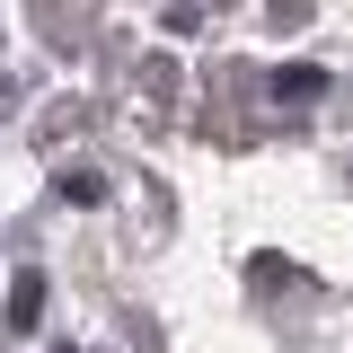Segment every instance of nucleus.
Returning a JSON list of instances; mask_svg holds the SVG:
<instances>
[{"label": "nucleus", "instance_id": "4", "mask_svg": "<svg viewBox=\"0 0 353 353\" xmlns=\"http://www.w3.org/2000/svg\"><path fill=\"white\" fill-rule=\"evenodd\" d=\"M62 353H71V345H62Z\"/></svg>", "mask_w": 353, "mask_h": 353}, {"label": "nucleus", "instance_id": "1", "mask_svg": "<svg viewBox=\"0 0 353 353\" xmlns=\"http://www.w3.org/2000/svg\"><path fill=\"white\" fill-rule=\"evenodd\" d=\"M36 309H44V274H18V283H9V318H0V327H18V336H27V327H36Z\"/></svg>", "mask_w": 353, "mask_h": 353}, {"label": "nucleus", "instance_id": "3", "mask_svg": "<svg viewBox=\"0 0 353 353\" xmlns=\"http://www.w3.org/2000/svg\"><path fill=\"white\" fill-rule=\"evenodd\" d=\"M97 194H106V185H97L88 168H71V176H62V203H97Z\"/></svg>", "mask_w": 353, "mask_h": 353}, {"label": "nucleus", "instance_id": "2", "mask_svg": "<svg viewBox=\"0 0 353 353\" xmlns=\"http://www.w3.org/2000/svg\"><path fill=\"white\" fill-rule=\"evenodd\" d=\"M274 97H327V71L318 62H283L274 71Z\"/></svg>", "mask_w": 353, "mask_h": 353}]
</instances>
